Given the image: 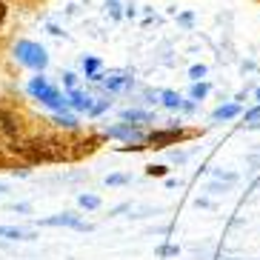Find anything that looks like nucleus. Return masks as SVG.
<instances>
[{"label": "nucleus", "mask_w": 260, "mask_h": 260, "mask_svg": "<svg viewBox=\"0 0 260 260\" xmlns=\"http://www.w3.org/2000/svg\"><path fill=\"white\" fill-rule=\"evenodd\" d=\"M15 54L26 63V66H35V69H43V66H46V52H43V46H38V43H17Z\"/></svg>", "instance_id": "f257e3e1"}, {"label": "nucleus", "mask_w": 260, "mask_h": 260, "mask_svg": "<svg viewBox=\"0 0 260 260\" xmlns=\"http://www.w3.org/2000/svg\"><path fill=\"white\" fill-rule=\"evenodd\" d=\"M177 138H180V129H163V132H154L152 138H149V143L154 149H163L169 143H177Z\"/></svg>", "instance_id": "f03ea898"}, {"label": "nucleus", "mask_w": 260, "mask_h": 260, "mask_svg": "<svg viewBox=\"0 0 260 260\" xmlns=\"http://www.w3.org/2000/svg\"><path fill=\"white\" fill-rule=\"evenodd\" d=\"M43 226H72V229H89L86 223H80L75 217V214H54V217H49V220H43Z\"/></svg>", "instance_id": "7ed1b4c3"}, {"label": "nucleus", "mask_w": 260, "mask_h": 260, "mask_svg": "<svg viewBox=\"0 0 260 260\" xmlns=\"http://www.w3.org/2000/svg\"><path fill=\"white\" fill-rule=\"evenodd\" d=\"M106 135L109 138H123V140H140V132L129 129V126H115V129H109Z\"/></svg>", "instance_id": "20e7f679"}, {"label": "nucleus", "mask_w": 260, "mask_h": 260, "mask_svg": "<svg viewBox=\"0 0 260 260\" xmlns=\"http://www.w3.org/2000/svg\"><path fill=\"white\" fill-rule=\"evenodd\" d=\"M0 132L9 135V138H15L17 135V120L12 115H6V112H0Z\"/></svg>", "instance_id": "39448f33"}, {"label": "nucleus", "mask_w": 260, "mask_h": 260, "mask_svg": "<svg viewBox=\"0 0 260 260\" xmlns=\"http://www.w3.org/2000/svg\"><path fill=\"white\" fill-rule=\"evenodd\" d=\"M0 237L6 240H20V237H29L23 229H15V226H0Z\"/></svg>", "instance_id": "423d86ee"}, {"label": "nucleus", "mask_w": 260, "mask_h": 260, "mask_svg": "<svg viewBox=\"0 0 260 260\" xmlns=\"http://www.w3.org/2000/svg\"><path fill=\"white\" fill-rule=\"evenodd\" d=\"M240 109L237 106H220L217 112H214V120H229V117H235Z\"/></svg>", "instance_id": "0eeeda50"}, {"label": "nucleus", "mask_w": 260, "mask_h": 260, "mask_svg": "<svg viewBox=\"0 0 260 260\" xmlns=\"http://www.w3.org/2000/svg\"><path fill=\"white\" fill-rule=\"evenodd\" d=\"M80 206H83V209H98L100 206V198H94V194H80Z\"/></svg>", "instance_id": "6e6552de"}, {"label": "nucleus", "mask_w": 260, "mask_h": 260, "mask_svg": "<svg viewBox=\"0 0 260 260\" xmlns=\"http://www.w3.org/2000/svg\"><path fill=\"white\" fill-rule=\"evenodd\" d=\"M163 103H166L169 109H177L180 106V98H177L175 92H163Z\"/></svg>", "instance_id": "1a4fd4ad"}, {"label": "nucleus", "mask_w": 260, "mask_h": 260, "mask_svg": "<svg viewBox=\"0 0 260 260\" xmlns=\"http://www.w3.org/2000/svg\"><path fill=\"white\" fill-rule=\"evenodd\" d=\"M106 183H109V186H123V183H129V177H126V175H112Z\"/></svg>", "instance_id": "9d476101"}, {"label": "nucleus", "mask_w": 260, "mask_h": 260, "mask_svg": "<svg viewBox=\"0 0 260 260\" xmlns=\"http://www.w3.org/2000/svg\"><path fill=\"white\" fill-rule=\"evenodd\" d=\"M126 120H149V115H143V112H126Z\"/></svg>", "instance_id": "9b49d317"}, {"label": "nucleus", "mask_w": 260, "mask_h": 260, "mask_svg": "<svg viewBox=\"0 0 260 260\" xmlns=\"http://www.w3.org/2000/svg\"><path fill=\"white\" fill-rule=\"evenodd\" d=\"M146 172H149L152 177H163V175H166V166H149Z\"/></svg>", "instance_id": "f8f14e48"}, {"label": "nucleus", "mask_w": 260, "mask_h": 260, "mask_svg": "<svg viewBox=\"0 0 260 260\" xmlns=\"http://www.w3.org/2000/svg\"><path fill=\"white\" fill-rule=\"evenodd\" d=\"M229 186L232 183H212V186H209V191H214V194H217V191H226Z\"/></svg>", "instance_id": "ddd939ff"}, {"label": "nucleus", "mask_w": 260, "mask_h": 260, "mask_svg": "<svg viewBox=\"0 0 260 260\" xmlns=\"http://www.w3.org/2000/svg\"><path fill=\"white\" fill-rule=\"evenodd\" d=\"M160 254H163V257H172V254H177V246H163Z\"/></svg>", "instance_id": "4468645a"}, {"label": "nucleus", "mask_w": 260, "mask_h": 260, "mask_svg": "<svg viewBox=\"0 0 260 260\" xmlns=\"http://www.w3.org/2000/svg\"><path fill=\"white\" fill-rule=\"evenodd\" d=\"M191 94H194V98H203V94H206V86H194V89H191Z\"/></svg>", "instance_id": "2eb2a0df"}, {"label": "nucleus", "mask_w": 260, "mask_h": 260, "mask_svg": "<svg viewBox=\"0 0 260 260\" xmlns=\"http://www.w3.org/2000/svg\"><path fill=\"white\" fill-rule=\"evenodd\" d=\"M57 123L60 126H75V117H57Z\"/></svg>", "instance_id": "dca6fc26"}, {"label": "nucleus", "mask_w": 260, "mask_h": 260, "mask_svg": "<svg viewBox=\"0 0 260 260\" xmlns=\"http://www.w3.org/2000/svg\"><path fill=\"white\" fill-rule=\"evenodd\" d=\"M260 117V109H254V112H249V115H246V120H257Z\"/></svg>", "instance_id": "f3484780"}, {"label": "nucleus", "mask_w": 260, "mask_h": 260, "mask_svg": "<svg viewBox=\"0 0 260 260\" xmlns=\"http://www.w3.org/2000/svg\"><path fill=\"white\" fill-rule=\"evenodd\" d=\"M3 17H6V6H3V0H0V23H3Z\"/></svg>", "instance_id": "a211bd4d"}, {"label": "nucleus", "mask_w": 260, "mask_h": 260, "mask_svg": "<svg viewBox=\"0 0 260 260\" xmlns=\"http://www.w3.org/2000/svg\"><path fill=\"white\" fill-rule=\"evenodd\" d=\"M0 191H6V183H0Z\"/></svg>", "instance_id": "6ab92c4d"}]
</instances>
